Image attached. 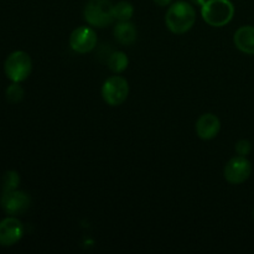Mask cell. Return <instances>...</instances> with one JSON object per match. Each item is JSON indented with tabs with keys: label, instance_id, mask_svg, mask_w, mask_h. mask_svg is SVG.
<instances>
[{
	"label": "cell",
	"instance_id": "1",
	"mask_svg": "<svg viewBox=\"0 0 254 254\" xmlns=\"http://www.w3.org/2000/svg\"><path fill=\"white\" fill-rule=\"evenodd\" d=\"M195 22V7L185 0H179L171 4L165 14L166 27L176 35H183L190 31Z\"/></svg>",
	"mask_w": 254,
	"mask_h": 254
},
{
	"label": "cell",
	"instance_id": "2",
	"mask_svg": "<svg viewBox=\"0 0 254 254\" xmlns=\"http://www.w3.org/2000/svg\"><path fill=\"white\" fill-rule=\"evenodd\" d=\"M203 21L212 27H223L232 21L235 5L231 0H206L201 5Z\"/></svg>",
	"mask_w": 254,
	"mask_h": 254
},
{
	"label": "cell",
	"instance_id": "3",
	"mask_svg": "<svg viewBox=\"0 0 254 254\" xmlns=\"http://www.w3.org/2000/svg\"><path fill=\"white\" fill-rule=\"evenodd\" d=\"M84 20L89 26L104 29L114 21L113 4L109 0H89L84 6Z\"/></svg>",
	"mask_w": 254,
	"mask_h": 254
},
{
	"label": "cell",
	"instance_id": "4",
	"mask_svg": "<svg viewBox=\"0 0 254 254\" xmlns=\"http://www.w3.org/2000/svg\"><path fill=\"white\" fill-rule=\"evenodd\" d=\"M4 71L11 82H24L32 72V60L25 51H15L7 56L4 64Z\"/></svg>",
	"mask_w": 254,
	"mask_h": 254
},
{
	"label": "cell",
	"instance_id": "5",
	"mask_svg": "<svg viewBox=\"0 0 254 254\" xmlns=\"http://www.w3.org/2000/svg\"><path fill=\"white\" fill-rule=\"evenodd\" d=\"M129 96V83L124 77L112 76L102 86L103 101L111 107H118L127 101Z\"/></svg>",
	"mask_w": 254,
	"mask_h": 254
},
{
	"label": "cell",
	"instance_id": "6",
	"mask_svg": "<svg viewBox=\"0 0 254 254\" xmlns=\"http://www.w3.org/2000/svg\"><path fill=\"white\" fill-rule=\"evenodd\" d=\"M252 174V163L247 156L237 155L230 159L223 169V176L226 181L232 185H240L246 183Z\"/></svg>",
	"mask_w": 254,
	"mask_h": 254
},
{
	"label": "cell",
	"instance_id": "7",
	"mask_svg": "<svg viewBox=\"0 0 254 254\" xmlns=\"http://www.w3.org/2000/svg\"><path fill=\"white\" fill-rule=\"evenodd\" d=\"M0 205L6 215L20 216L24 215L31 205V197L27 192L20 190L2 192L0 198Z\"/></svg>",
	"mask_w": 254,
	"mask_h": 254
},
{
	"label": "cell",
	"instance_id": "8",
	"mask_svg": "<svg viewBox=\"0 0 254 254\" xmlns=\"http://www.w3.org/2000/svg\"><path fill=\"white\" fill-rule=\"evenodd\" d=\"M98 42L96 31L91 26H78L69 36V47L77 54H88L93 51Z\"/></svg>",
	"mask_w": 254,
	"mask_h": 254
},
{
	"label": "cell",
	"instance_id": "9",
	"mask_svg": "<svg viewBox=\"0 0 254 254\" xmlns=\"http://www.w3.org/2000/svg\"><path fill=\"white\" fill-rule=\"evenodd\" d=\"M24 236V226L15 216L7 217L0 222V246L10 247L19 242Z\"/></svg>",
	"mask_w": 254,
	"mask_h": 254
},
{
	"label": "cell",
	"instance_id": "10",
	"mask_svg": "<svg viewBox=\"0 0 254 254\" xmlns=\"http://www.w3.org/2000/svg\"><path fill=\"white\" fill-rule=\"evenodd\" d=\"M196 134L202 140H211L220 134L221 121L216 114L205 113L196 122Z\"/></svg>",
	"mask_w": 254,
	"mask_h": 254
},
{
	"label": "cell",
	"instance_id": "11",
	"mask_svg": "<svg viewBox=\"0 0 254 254\" xmlns=\"http://www.w3.org/2000/svg\"><path fill=\"white\" fill-rule=\"evenodd\" d=\"M235 46L246 55H254V26H241L233 35Z\"/></svg>",
	"mask_w": 254,
	"mask_h": 254
},
{
	"label": "cell",
	"instance_id": "12",
	"mask_svg": "<svg viewBox=\"0 0 254 254\" xmlns=\"http://www.w3.org/2000/svg\"><path fill=\"white\" fill-rule=\"evenodd\" d=\"M113 34L117 41L124 46H130L138 39V30L130 20L129 21H119L114 26Z\"/></svg>",
	"mask_w": 254,
	"mask_h": 254
},
{
	"label": "cell",
	"instance_id": "13",
	"mask_svg": "<svg viewBox=\"0 0 254 254\" xmlns=\"http://www.w3.org/2000/svg\"><path fill=\"white\" fill-rule=\"evenodd\" d=\"M108 68L111 69L113 73H122V72L126 71L129 66V59L127 56L126 52L123 51H114L113 54H111V56L108 57Z\"/></svg>",
	"mask_w": 254,
	"mask_h": 254
},
{
	"label": "cell",
	"instance_id": "14",
	"mask_svg": "<svg viewBox=\"0 0 254 254\" xmlns=\"http://www.w3.org/2000/svg\"><path fill=\"white\" fill-rule=\"evenodd\" d=\"M113 15L117 21H129L134 15V6L131 2L119 1L113 5Z\"/></svg>",
	"mask_w": 254,
	"mask_h": 254
},
{
	"label": "cell",
	"instance_id": "15",
	"mask_svg": "<svg viewBox=\"0 0 254 254\" xmlns=\"http://www.w3.org/2000/svg\"><path fill=\"white\" fill-rule=\"evenodd\" d=\"M20 185V176L16 171L10 170L4 174L1 179V189L2 192H7V191L16 190Z\"/></svg>",
	"mask_w": 254,
	"mask_h": 254
},
{
	"label": "cell",
	"instance_id": "16",
	"mask_svg": "<svg viewBox=\"0 0 254 254\" xmlns=\"http://www.w3.org/2000/svg\"><path fill=\"white\" fill-rule=\"evenodd\" d=\"M5 94H6V99L10 102V103L16 104V103H20V102L24 99L25 91L24 88L20 86V83H17V82H12V84H10V86L6 88Z\"/></svg>",
	"mask_w": 254,
	"mask_h": 254
},
{
	"label": "cell",
	"instance_id": "17",
	"mask_svg": "<svg viewBox=\"0 0 254 254\" xmlns=\"http://www.w3.org/2000/svg\"><path fill=\"white\" fill-rule=\"evenodd\" d=\"M251 150H252V144L247 139H241L236 143V151H237L238 155L247 156L251 153Z\"/></svg>",
	"mask_w": 254,
	"mask_h": 254
},
{
	"label": "cell",
	"instance_id": "18",
	"mask_svg": "<svg viewBox=\"0 0 254 254\" xmlns=\"http://www.w3.org/2000/svg\"><path fill=\"white\" fill-rule=\"evenodd\" d=\"M153 1L155 2L158 6L164 7V6H169V5H171V1H173V0H153Z\"/></svg>",
	"mask_w": 254,
	"mask_h": 254
},
{
	"label": "cell",
	"instance_id": "19",
	"mask_svg": "<svg viewBox=\"0 0 254 254\" xmlns=\"http://www.w3.org/2000/svg\"><path fill=\"white\" fill-rule=\"evenodd\" d=\"M253 218H254V210H253Z\"/></svg>",
	"mask_w": 254,
	"mask_h": 254
}]
</instances>
